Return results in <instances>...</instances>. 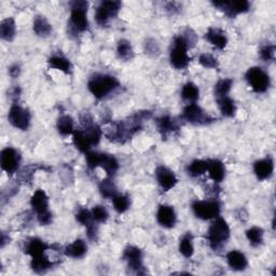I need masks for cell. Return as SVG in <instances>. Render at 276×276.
<instances>
[{"mask_svg":"<svg viewBox=\"0 0 276 276\" xmlns=\"http://www.w3.org/2000/svg\"><path fill=\"white\" fill-rule=\"evenodd\" d=\"M119 87V81L109 75H96L89 81L88 88L95 97L100 99L106 97Z\"/></svg>","mask_w":276,"mask_h":276,"instance_id":"cell-1","label":"cell"},{"mask_svg":"<svg viewBox=\"0 0 276 276\" xmlns=\"http://www.w3.org/2000/svg\"><path fill=\"white\" fill-rule=\"evenodd\" d=\"M230 238V228L226 220L222 218H217L212 223V226L208 229L207 240L210 246L214 250H219L222 248L224 243Z\"/></svg>","mask_w":276,"mask_h":276,"instance_id":"cell-2","label":"cell"},{"mask_svg":"<svg viewBox=\"0 0 276 276\" xmlns=\"http://www.w3.org/2000/svg\"><path fill=\"white\" fill-rule=\"evenodd\" d=\"M89 3L87 1H75L71 7L70 14V31L71 32H82L86 31L89 27V22L87 19V11Z\"/></svg>","mask_w":276,"mask_h":276,"instance_id":"cell-3","label":"cell"},{"mask_svg":"<svg viewBox=\"0 0 276 276\" xmlns=\"http://www.w3.org/2000/svg\"><path fill=\"white\" fill-rule=\"evenodd\" d=\"M188 46L182 36L176 37L171 50L170 59L172 65L177 69H184L189 65L190 58L188 55Z\"/></svg>","mask_w":276,"mask_h":276,"instance_id":"cell-4","label":"cell"},{"mask_svg":"<svg viewBox=\"0 0 276 276\" xmlns=\"http://www.w3.org/2000/svg\"><path fill=\"white\" fill-rule=\"evenodd\" d=\"M246 80L256 93H264L270 87V77L260 67H251L247 70Z\"/></svg>","mask_w":276,"mask_h":276,"instance_id":"cell-5","label":"cell"},{"mask_svg":"<svg viewBox=\"0 0 276 276\" xmlns=\"http://www.w3.org/2000/svg\"><path fill=\"white\" fill-rule=\"evenodd\" d=\"M192 210L198 218L210 220L218 217L220 213V205L216 201H195L192 204Z\"/></svg>","mask_w":276,"mask_h":276,"instance_id":"cell-6","label":"cell"},{"mask_svg":"<svg viewBox=\"0 0 276 276\" xmlns=\"http://www.w3.org/2000/svg\"><path fill=\"white\" fill-rule=\"evenodd\" d=\"M121 9L120 1H103L96 10L95 20L100 26H106L111 19H114L119 13Z\"/></svg>","mask_w":276,"mask_h":276,"instance_id":"cell-7","label":"cell"},{"mask_svg":"<svg viewBox=\"0 0 276 276\" xmlns=\"http://www.w3.org/2000/svg\"><path fill=\"white\" fill-rule=\"evenodd\" d=\"M183 119L194 125L207 124L214 121L213 118L206 115L200 106L196 104L188 105L183 111Z\"/></svg>","mask_w":276,"mask_h":276,"instance_id":"cell-8","label":"cell"},{"mask_svg":"<svg viewBox=\"0 0 276 276\" xmlns=\"http://www.w3.org/2000/svg\"><path fill=\"white\" fill-rule=\"evenodd\" d=\"M8 119L14 127L20 128L22 131H26L31 123V115L27 109L18 104H14L11 106Z\"/></svg>","mask_w":276,"mask_h":276,"instance_id":"cell-9","label":"cell"},{"mask_svg":"<svg viewBox=\"0 0 276 276\" xmlns=\"http://www.w3.org/2000/svg\"><path fill=\"white\" fill-rule=\"evenodd\" d=\"M123 259L127 261L128 269L134 274H145L142 262V250L137 247L128 246L123 252Z\"/></svg>","mask_w":276,"mask_h":276,"instance_id":"cell-10","label":"cell"},{"mask_svg":"<svg viewBox=\"0 0 276 276\" xmlns=\"http://www.w3.org/2000/svg\"><path fill=\"white\" fill-rule=\"evenodd\" d=\"M21 157L19 152L13 148H5L1 151L0 155V164H1L2 170L8 174H13L18 171L20 165Z\"/></svg>","mask_w":276,"mask_h":276,"instance_id":"cell-11","label":"cell"},{"mask_svg":"<svg viewBox=\"0 0 276 276\" xmlns=\"http://www.w3.org/2000/svg\"><path fill=\"white\" fill-rule=\"evenodd\" d=\"M214 4H215V7L223 11L224 14L228 15L229 18H234L235 15L244 13L249 10V2L245 1V0H240V1H215Z\"/></svg>","mask_w":276,"mask_h":276,"instance_id":"cell-12","label":"cell"},{"mask_svg":"<svg viewBox=\"0 0 276 276\" xmlns=\"http://www.w3.org/2000/svg\"><path fill=\"white\" fill-rule=\"evenodd\" d=\"M155 176L157 183H159L161 188L164 191L171 190L172 188L175 187V184H177V178L175 174L165 166L157 167L155 171Z\"/></svg>","mask_w":276,"mask_h":276,"instance_id":"cell-13","label":"cell"},{"mask_svg":"<svg viewBox=\"0 0 276 276\" xmlns=\"http://www.w3.org/2000/svg\"><path fill=\"white\" fill-rule=\"evenodd\" d=\"M156 220L162 227L173 228L176 223V214L174 208L168 205H161L156 213Z\"/></svg>","mask_w":276,"mask_h":276,"instance_id":"cell-14","label":"cell"},{"mask_svg":"<svg viewBox=\"0 0 276 276\" xmlns=\"http://www.w3.org/2000/svg\"><path fill=\"white\" fill-rule=\"evenodd\" d=\"M274 171V163L271 157L259 160L253 164V172H255L258 179L264 180L272 176Z\"/></svg>","mask_w":276,"mask_h":276,"instance_id":"cell-15","label":"cell"},{"mask_svg":"<svg viewBox=\"0 0 276 276\" xmlns=\"http://www.w3.org/2000/svg\"><path fill=\"white\" fill-rule=\"evenodd\" d=\"M31 205L32 207V210L37 213V216L47 212H50L48 195L41 189L37 190L36 192L32 194L31 200Z\"/></svg>","mask_w":276,"mask_h":276,"instance_id":"cell-16","label":"cell"},{"mask_svg":"<svg viewBox=\"0 0 276 276\" xmlns=\"http://www.w3.org/2000/svg\"><path fill=\"white\" fill-rule=\"evenodd\" d=\"M207 172L210 174V177L215 183H221L224 178V175H226L223 163L219 160H208Z\"/></svg>","mask_w":276,"mask_h":276,"instance_id":"cell-17","label":"cell"},{"mask_svg":"<svg viewBox=\"0 0 276 276\" xmlns=\"http://www.w3.org/2000/svg\"><path fill=\"white\" fill-rule=\"evenodd\" d=\"M206 39L210 41L214 47H216L219 50H222L226 48L228 39L224 35V32L217 28H210L206 32Z\"/></svg>","mask_w":276,"mask_h":276,"instance_id":"cell-18","label":"cell"},{"mask_svg":"<svg viewBox=\"0 0 276 276\" xmlns=\"http://www.w3.org/2000/svg\"><path fill=\"white\" fill-rule=\"evenodd\" d=\"M227 260L230 268L235 270V271H242V270H245L247 264H248L244 253H242L238 250L230 251L227 255Z\"/></svg>","mask_w":276,"mask_h":276,"instance_id":"cell-19","label":"cell"},{"mask_svg":"<svg viewBox=\"0 0 276 276\" xmlns=\"http://www.w3.org/2000/svg\"><path fill=\"white\" fill-rule=\"evenodd\" d=\"M50 247L43 243L41 240L39 239H31L30 242H28L25 248V252L27 255L31 256V258H36V257H40L43 256L46 250H48Z\"/></svg>","mask_w":276,"mask_h":276,"instance_id":"cell-20","label":"cell"},{"mask_svg":"<svg viewBox=\"0 0 276 276\" xmlns=\"http://www.w3.org/2000/svg\"><path fill=\"white\" fill-rule=\"evenodd\" d=\"M156 125L163 137H166L168 134L175 132L178 129L177 122L170 116H164L161 117L160 119H157Z\"/></svg>","mask_w":276,"mask_h":276,"instance_id":"cell-21","label":"cell"},{"mask_svg":"<svg viewBox=\"0 0 276 276\" xmlns=\"http://www.w3.org/2000/svg\"><path fill=\"white\" fill-rule=\"evenodd\" d=\"M87 249H88V247L82 240H76L74 243L66 247L64 252H65L66 256L79 259V258H82L84 255H86Z\"/></svg>","mask_w":276,"mask_h":276,"instance_id":"cell-22","label":"cell"},{"mask_svg":"<svg viewBox=\"0 0 276 276\" xmlns=\"http://www.w3.org/2000/svg\"><path fill=\"white\" fill-rule=\"evenodd\" d=\"M33 31L39 37H48L52 31V26L44 16L38 15L33 20Z\"/></svg>","mask_w":276,"mask_h":276,"instance_id":"cell-23","label":"cell"},{"mask_svg":"<svg viewBox=\"0 0 276 276\" xmlns=\"http://www.w3.org/2000/svg\"><path fill=\"white\" fill-rule=\"evenodd\" d=\"M217 104L219 109H220V112L224 117L231 118L235 115L236 106L234 104L233 99H231L228 95H226V96L217 97Z\"/></svg>","mask_w":276,"mask_h":276,"instance_id":"cell-24","label":"cell"},{"mask_svg":"<svg viewBox=\"0 0 276 276\" xmlns=\"http://www.w3.org/2000/svg\"><path fill=\"white\" fill-rule=\"evenodd\" d=\"M99 166L101 168H104L105 172L108 174L109 176H112V175H115L116 172L118 171V168H119V163H118L115 156L103 153L101 154Z\"/></svg>","mask_w":276,"mask_h":276,"instance_id":"cell-25","label":"cell"},{"mask_svg":"<svg viewBox=\"0 0 276 276\" xmlns=\"http://www.w3.org/2000/svg\"><path fill=\"white\" fill-rule=\"evenodd\" d=\"M92 120L89 121H84V129L83 132L88 135V137L91 140L92 145H97L99 143V140L101 138V129L98 125L94 124V123L91 122Z\"/></svg>","mask_w":276,"mask_h":276,"instance_id":"cell-26","label":"cell"},{"mask_svg":"<svg viewBox=\"0 0 276 276\" xmlns=\"http://www.w3.org/2000/svg\"><path fill=\"white\" fill-rule=\"evenodd\" d=\"M16 32V27L13 19H5L2 21L1 26H0V36L3 39V40L11 41L13 40V38L15 37Z\"/></svg>","mask_w":276,"mask_h":276,"instance_id":"cell-27","label":"cell"},{"mask_svg":"<svg viewBox=\"0 0 276 276\" xmlns=\"http://www.w3.org/2000/svg\"><path fill=\"white\" fill-rule=\"evenodd\" d=\"M53 264V261H51L48 257L43 255L40 257L32 258L31 267L36 273H44L52 268Z\"/></svg>","mask_w":276,"mask_h":276,"instance_id":"cell-28","label":"cell"},{"mask_svg":"<svg viewBox=\"0 0 276 276\" xmlns=\"http://www.w3.org/2000/svg\"><path fill=\"white\" fill-rule=\"evenodd\" d=\"M49 64L51 67L63 71V72H65V74H69L71 70V63L61 55H54V56H52V58H50Z\"/></svg>","mask_w":276,"mask_h":276,"instance_id":"cell-29","label":"cell"},{"mask_svg":"<svg viewBox=\"0 0 276 276\" xmlns=\"http://www.w3.org/2000/svg\"><path fill=\"white\" fill-rule=\"evenodd\" d=\"M74 143L81 152H89V150L91 149V146H93L88 135L83 131L74 132Z\"/></svg>","mask_w":276,"mask_h":276,"instance_id":"cell-30","label":"cell"},{"mask_svg":"<svg viewBox=\"0 0 276 276\" xmlns=\"http://www.w3.org/2000/svg\"><path fill=\"white\" fill-rule=\"evenodd\" d=\"M118 58L123 61H131L134 56L131 42L127 40H120L117 48Z\"/></svg>","mask_w":276,"mask_h":276,"instance_id":"cell-31","label":"cell"},{"mask_svg":"<svg viewBox=\"0 0 276 276\" xmlns=\"http://www.w3.org/2000/svg\"><path fill=\"white\" fill-rule=\"evenodd\" d=\"M58 129L61 135L67 136L74 133V121L69 116H61L58 121Z\"/></svg>","mask_w":276,"mask_h":276,"instance_id":"cell-32","label":"cell"},{"mask_svg":"<svg viewBox=\"0 0 276 276\" xmlns=\"http://www.w3.org/2000/svg\"><path fill=\"white\" fill-rule=\"evenodd\" d=\"M199 95H200V91L194 83L188 82L183 87L182 96L184 99L189 101H195L199 98Z\"/></svg>","mask_w":276,"mask_h":276,"instance_id":"cell-33","label":"cell"},{"mask_svg":"<svg viewBox=\"0 0 276 276\" xmlns=\"http://www.w3.org/2000/svg\"><path fill=\"white\" fill-rule=\"evenodd\" d=\"M179 251L185 258H190L193 255V244H192V235L187 233L184 235V238L180 240Z\"/></svg>","mask_w":276,"mask_h":276,"instance_id":"cell-34","label":"cell"},{"mask_svg":"<svg viewBox=\"0 0 276 276\" xmlns=\"http://www.w3.org/2000/svg\"><path fill=\"white\" fill-rule=\"evenodd\" d=\"M246 236L252 246H259L263 242V230L258 227L250 228L247 230Z\"/></svg>","mask_w":276,"mask_h":276,"instance_id":"cell-35","label":"cell"},{"mask_svg":"<svg viewBox=\"0 0 276 276\" xmlns=\"http://www.w3.org/2000/svg\"><path fill=\"white\" fill-rule=\"evenodd\" d=\"M207 171V161L195 160L188 166L189 175L192 177H198Z\"/></svg>","mask_w":276,"mask_h":276,"instance_id":"cell-36","label":"cell"},{"mask_svg":"<svg viewBox=\"0 0 276 276\" xmlns=\"http://www.w3.org/2000/svg\"><path fill=\"white\" fill-rule=\"evenodd\" d=\"M99 191L103 196L108 199H112L115 195H117V188L115 184L110 179H105L99 184Z\"/></svg>","mask_w":276,"mask_h":276,"instance_id":"cell-37","label":"cell"},{"mask_svg":"<svg viewBox=\"0 0 276 276\" xmlns=\"http://www.w3.org/2000/svg\"><path fill=\"white\" fill-rule=\"evenodd\" d=\"M111 200H112V203H114L115 210L119 214L125 213L128 210V207H129V199L127 198L126 195L117 194Z\"/></svg>","mask_w":276,"mask_h":276,"instance_id":"cell-38","label":"cell"},{"mask_svg":"<svg viewBox=\"0 0 276 276\" xmlns=\"http://www.w3.org/2000/svg\"><path fill=\"white\" fill-rule=\"evenodd\" d=\"M233 81L231 79H222L215 86V95L216 97L226 96L230 92L231 88H232Z\"/></svg>","mask_w":276,"mask_h":276,"instance_id":"cell-39","label":"cell"},{"mask_svg":"<svg viewBox=\"0 0 276 276\" xmlns=\"http://www.w3.org/2000/svg\"><path fill=\"white\" fill-rule=\"evenodd\" d=\"M199 61L203 67H205V68H217L218 67L217 59H215L213 55L207 53L202 54L200 56Z\"/></svg>","mask_w":276,"mask_h":276,"instance_id":"cell-40","label":"cell"},{"mask_svg":"<svg viewBox=\"0 0 276 276\" xmlns=\"http://www.w3.org/2000/svg\"><path fill=\"white\" fill-rule=\"evenodd\" d=\"M76 218L79 222L86 227H88L89 224H91L93 222L92 213H90L88 210H86V208H82V210L79 211Z\"/></svg>","mask_w":276,"mask_h":276,"instance_id":"cell-41","label":"cell"},{"mask_svg":"<svg viewBox=\"0 0 276 276\" xmlns=\"http://www.w3.org/2000/svg\"><path fill=\"white\" fill-rule=\"evenodd\" d=\"M92 217L95 221L105 222L108 219V213L103 206H95L92 211Z\"/></svg>","mask_w":276,"mask_h":276,"instance_id":"cell-42","label":"cell"},{"mask_svg":"<svg viewBox=\"0 0 276 276\" xmlns=\"http://www.w3.org/2000/svg\"><path fill=\"white\" fill-rule=\"evenodd\" d=\"M101 154L103 153H99V152H95V151H91V152H88L87 153V163H88V166L90 168H95L99 166V162L101 159Z\"/></svg>","mask_w":276,"mask_h":276,"instance_id":"cell-43","label":"cell"},{"mask_svg":"<svg viewBox=\"0 0 276 276\" xmlns=\"http://www.w3.org/2000/svg\"><path fill=\"white\" fill-rule=\"evenodd\" d=\"M182 37L184 40V42L187 43L188 48L194 47L196 40H198V36H196V33L193 31V30H191V28H189V27L184 31V35Z\"/></svg>","mask_w":276,"mask_h":276,"instance_id":"cell-44","label":"cell"},{"mask_svg":"<svg viewBox=\"0 0 276 276\" xmlns=\"http://www.w3.org/2000/svg\"><path fill=\"white\" fill-rule=\"evenodd\" d=\"M274 54H275V48L272 44H267L261 48L260 50V58L264 61H270L274 60Z\"/></svg>","mask_w":276,"mask_h":276,"instance_id":"cell-45","label":"cell"},{"mask_svg":"<svg viewBox=\"0 0 276 276\" xmlns=\"http://www.w3.org/2000/svg\"><path fill=\"white\" fill-rule=\"evenodd\" d=\"M145 51H146V53L155 55L159 53L160 49L155 40H153V39H148V40L145 43Z\"/></svg>","mask_w":276,"mask_h":276,"instance_id":"cell-46","label":"cell"},{"mask_svg":"<svg viewBox=\"0 0 276 276\" xmlns=\"http://www.w3.org/2000/svg\"><path fill=\"white\" fill-rule=\"evenodd\" d=\"M87 231H88V238L90 240H96V236H97V227L95 226L94 222H92L91 224H89L87 227Z\"/></svg>","mask_w":276,"mask_h":276,"instance_id":"cell-47","label":"cell"},{"mask_svg":"<svg viewBox=\"0 0 276 276\" xmlns=\"http://www.w3.org/2000/svg\"><path fill=\"white\" fill-rule=\"evenodd\" d=\"M20 71H21L20 66L13 65V66H11V67H10L9 74H10V76L12 77V78H16V77H18V76L20 75Z\"/></svg>","mask_w":276,"mask_h":276,"instance_id":"cell-48","label":"cell"}]
</instances>
